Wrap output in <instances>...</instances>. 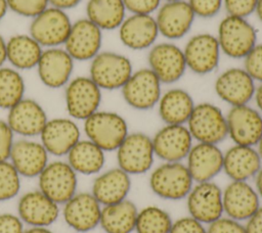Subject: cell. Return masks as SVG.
<instances>
[{
  "instance_id": "6da1fadb",
  "label": "cell",
  "mask_w": 262,
  "mask_h": 233,
  "mask_svg": "<svg viewBox=\"0 0 262 233\" xmlns=\"http://www.w3.org/2000/svg\"><path fill=\"white\" fill-rule=\"evenodd\" d=\"M216 38L221 53L231 59H244L258 43V33L248 18L225 15L218 24Z\"/></svg>"
},
{
  "instance_id": "7a4b0ae2",
  "label": "cell",
  "mask_w": 262,
  "mask_h": 233,
  "mask_svg": "<svg viewBox=\"0 0 262 233\" xmlns=\"http://www.w3.org/2000/svg\"><path fill=\"white\" fill-rule=\"evenodd\" d=\"M86 138L103 151H116L129 134L126 120L115 111L97 110L83 121Z\"/></svg>"
},
{
  "instance_id": "3957f363",
  "label": "cell",
  "mask_w": 262,
  "mask_h": 233,
  "mask_svg": "<svg viewBox=\"0 0 262 233\" xmlns=\"http://www.w3.org/2000/svg\"><path fill=\"white\" fill-rule=\"evenodd\" d=\"M130 58L115 51H100L90 60L89 77L101 90L121 89L133 73Z\"/></svg>"
},
{
  "instance_id": "277c9868",
  "label": "cell",
  "mask_w": 262,
  "mask_h": 233,
  "mask_svg": "<svg viewBox=\"0 0 262 233\" xmlns=\"http://www.w3.org/2000/svg\"><path fill=\"white\" fill-rule=\"evenodd\" d=\"M149 186L161 198L180 200L186 198L193 186V180L186 165L181 161H164L151 172Z\"/></svg>"
},
{
  "instance_id": "5b68a950",
  "label": "cell",
  "mask_w": 262,
  "mask_h": 233,
  "mask_svg": "<svg viewBox=\"0 0 262 233\" xmlns=\"http://www.w3.org/2000/svg\"><path fill=\"white\" fill-rule=\"evenodd\" d=\"M185 126L196 142L218 145L227 137L226 115L211 102L195 104Z\"/></svg>"
},
{
  "instance_id": "8992f818",
  "label": "cell",
  "mask_w": 262,
  "mask_h": 233,
  "mask_svg": "<svg viewBox=\"0 0 262 233\" xmlns=\"http://www.w3.org/2000/svg\"><path fill=\"white\" fill-rule=\"evenodd\" d=\"M64 87L66 109L70 118L85 121L99 109L102 90L89 76L75 77Z\"/></svg>"
},
{
  "instance_id": "52a82bcc",
  "label": "cell",
  "mask_w": 262,
  "mask_h": 233,
  "mask_svg": "<svg viewBox=\"0 0 262 233\" xmlns=\"http://www.w3.org/2000/svg\"><path fill=\"white\" fill-rule=\"evenodd\" d=\"M67 160H52L38 176V189L58 205L77 193L78 177Z\"/></svg>"
},
{
  "instance_id": "ba28073f",
  "label": "cell",
  "mask_w": 262,
  "mask_h": 233,
  "mask_svg": "<svg viewBox=\"0 0 262 233\" xmlns=\"http://www.w3.org/2000/svg\"><path fill=\"white\" fill-rule=\"evenodd\" d=\"M72 24L67 11L48 6L32 18L29 34L43 48L60 47L69 36Z\"/></svg>"
},
{
  "instance_id": "9c48e42d",
  "label": "cell",
  "mask_w": 262,
  "mask_h": 233,
  "mask_svg": "<svg viewBox=\"0 0 262 233\" xmlns=\"http://www.w3.org/2000/svg\"><path fill=\"white\" fill-rule=\"evenodd\" d=\"M147 64L162 84L178 82L187 71L183 49L167 40L157 42L148 49Z\"/></svg>"
},
{
  "instance_id": "30bf717a",
  "label": "cell",
  "mask_w": 262,
  "mask_h": 233,
  "mask_svg": "<svg viewBox=\"0 0 262 233\" xmlns=\"http://www.w3.org/2000/svg\"><path fill=\"white\" fill-rule=\"evenodd\" d=\"M116 152L119 168L129 175L149 171L156 156L151 137L142 132L129 133Z\"/></svg>"
},
{
  "instance_id": "8fae6325",
  "label": "cell",
  "mask_w": 262,
  "mask_h": 233,
  "mask_svg": "<svg viewBox=\"0 0 262 233\" xmlns=\"http://www.w3.org/2000/svg\"><path fill=\"white\" fill-rule=\"evenodd\" d=\"M125 102L137 110L155 107L162 95V83L149 67H141L132 73L121 88Z\"/></svg>"
},
{
  "instance_id": "7c38bea8",
  "label": "cell",
  "mask_w": 262,
  "mask_h": 233,
  "mask_svg": "<svg viewBox=\"0 0 262 233\" xmlns=\"http://www.w3.org/2000/svg\"><path fill=\"white\" fill-rule=\"evenodd\" d=\"M182 49L187 69L195 75H209L219 65L222 53L216 35L206 32L194 34Z\"/></svg>"
},
{
  "instance_id": "4fadbf2b",
  "label": "cell",
  "mask_w": 262,
  "mask_h": 233,
  "mask_svg": "<svg viewBox=\"0 0 262 233\" xmlns=\"http://www.w3.org/2000/svg\"><path fill=\"white\" fill-rule=\"evenodd\" d=\"M227 137L234 144L254 146L262 137V113L249 104L230 106L225 114Z\"/></svg>"
},
{
  "instance_id": "5bb4252c",
  "label": "cell",
  "mask_w": 262,
  "mask_h": 233,
  "mask_svg": "<svg viewBox=\"0 0 262 233\" xmlns=\"http://www.w3.org/2000/svg\"><path fill=\"white\" fill-rule=\"evenodd\" d=\"M159 34L167 41H177L185 37L192 28L195 15L186 0L162 2L156 11Z\"/></svg>"
},
{
  "instance_id": "9a60e30c",
  "label": "cell",
  "mask_w": 262,
  "mask_h": 233,
  "mask_svg": "<svg viewBox=\"0 0 262 233\" xmlns=\"http://www.w3.org/2000/svg\"><path fill=\"white\" fill-rule=\"evenodd\" d=\"M256 82L244 67H229L221 72L214 82L216 95L230 106L249 104L253 99Z\"/></svg>"
},
{
  "instance_id": "2e32d148",
  "label": "cell",
  "mask_w": 262,
  "mask_h": 233,
  "mask_svg": "<svg viewBox=\"0 0 262 233\" xmlns=\"http://www.w3.org/2000/svg\"><path fill=\"white\" fill-rule=\"evenodd\" d=\"M102 32L87 17L79 18L72 24L63 48L74 60H91L101 51Z\"/></svg>"
},
{
  "instance_id": "e0dca14e",
  "label": "cell",
  "mask_w": 262,
  "mask_h": 233,
  "mask_svg": "<svg viewBox=\"0 0 262 233\" xmlns=\"http://www.w3.org/2000/svg\"><path fill=\"white\" fill-rule=\"evenodd\" d=\"M186 204L190 217L211 224L223 215L222 190L212 181L196 183L186 196Z\"/></svg>"
},
{
  "instance_id": "ac0fdd59",
  "label": "cell",
  "mask_w": 262,
  "mask_h": 233,
  "mask_svg": "<svg viewBox=\"0 0 262 233\" xmlns=\"http://www.w3.org/2000/svg\"><path fill=\"white\" fill-rule=\"evenodd\" d=\"M101 207L91 192H77L62 204L60 214L70 228L86 233L99 225Z\"/></svg>"
},
{
  "instance_id": "d6986e66",
  "label": "cell",
  "mask_w": 262,
  "mask_h": 233,
  "mask_svg": "<svg viewBox=\"0 0 262 233\" xmlns=\"http://www.w3.org/2000/svg\"><path fill=\"white\" fill-rule=\"evenodd\" d=\"M155 155L163 161H181L186 158L193 145V139L185 125H165L154 137Z\"/></svg>"
},
{
  "instance_id": "ffe728a7",
  "label": "cell",
  "mask_w": 262,
  "mask_h": 233,
  "mask_svg": "<svg viewBox=\"0 0 262 233\" xmlns=\"http://www.w3.org/2000/svg\"><path fill=\"white\" fill-rule=\"evenodd\" d=\"M121 43L130 50H148L160 36L155 15L129 14L118 28Z\"/></svg>"
},
{
  "instance_id": "44dd1931",
  "label": "cell",
  "mask_w": 262,
  "mask_h": 233,
  "mask_svg": "<svg viewBox=\"0 0 262 233\" xmlns=\"http://www.w3.org/2000/svg\"><path fill=\"white\" fill-rule=\"evenodd\" d=\"M74 62L64 48H45L36 66L39 80L50 89L64 87L72 79Z\"/></svg>"
},
{
  "instance_id": "7402d4cb",
  "label": "cell",
  "mask_w": 262,
  "mask_h": 233,
  "mask_svg": "<svg viewBox=\"0 0 262 233\" xmlns=\"http://www.w3.org/2000/svg\"><path fill=\"white\" fill-rule=\"evenodd\" d=\"M80 139V127L72 118L48 119L40 134V142L49 155L57 157L67 156Z\"/></svg>"
},
{
  "instance_id": "603a6c76",
  "label": "cell",
  "mask_w": 262,
  "mask_h": 233,
  "mask_svg": "<svg viewBox=\"0 0 262 233\" xmlns=\"http://www.w3.org/2000/svg\"><path fill=\"white\" fill-rule=\"evenodd\" d=\"M16 208L17 216L30 227H49L60 215L59 205L39 189L24 193Z\"/></svg>"
},
{
  "instance_id": "cb8c5ba5",
  "label": "cell",
  "mask_w": 262,
  "mask_h": 233,
  "mask_svg": "<svg viewBox=\"0 0 262 233\" xmlns=\"http://www.w3.org/2000/svg\"><path fill=\"white\" fill-rule=\"evenodd\" d=\"M48 121L43 106L32 98H23L8 109L6 122L14 135L21 138H34L40 136Z\"/></svg>"
},
{
  "instance_id": "d4e9b609",
  "label": "cell",
  "mask_w": 262,
  "mask_h": 233,
  "mask_svg": "<svg viewBox=\"0 0 262 233\" xmlns=\"http://www.w3.org/2000/svg\"><path fill=\"white\" fill-rule=\"evenodd\" d=\"M49 153L40 141L32 138L14 140L9 161L20 177L38 178L49 162Z\"/></svg>"
},
{
  "instance_id": "484cf974",
  "label": "cell",
  "mask_w": 262,
  "mask_h": 233,
  "mask_svg": "<svg viewBox=\"0 0 262 233\" xmlns=\"http://www.w3.org/2000/svg\"><path fill=\"white\" fill-rule=\"evenodd\" d=\"M260 197L247 181H231L222 191L223 213L228 218L247 221L260 206Z\"/></svg>"
},
{
  "instance_id": "4316f807",
  "label": "cell",
  "mask_w": 262,
  "mask_h": 233,
  "mask_svg": "<svg viewBox=\"0 0 262 233\" xmlns=\"http://www.w3.org/2000/svg\"><path fill=\"white\" fill-rule=\"evenodd\" d=\"M186 167L193 182L211 181L223 168V152L217 144L196 142L186 156Z\"/></svg>"
},
{
  "instance_id": "83f0119b",
  "label": "cell",
  "mask_w": 262,
  "mask_h": 233,
  "mask_svg": "<svg viewBox=\"0 0 262 233\" xmlns=\"http://www.w3.org/2000/svg\"><path fill=\"white\" fill-rule=\"evenodd\" d=\"M261 161L256 147L233 144L223 153L222 171L231 181H247L259 172Z\"/></svg>"
},
{
  "instance_id": "f1b7e54d",
  "label": "cell",
  "mask_w": 262,
  "mask_h": 233,
  "mask_svg": "<svg viewBox=\"0 0 262 233\" xmlns=\"http://www.w3.org/2000/svg\"><path fill=\"white\" fill-rule=\"evenodd\" d=\"M130 188V175L118 167L99 174L92 183L91 193L103 206L126 199Z\"/></svg>"
},
{
  "instance_id": "f546056e",
  "label": "cell",
  "mask_w": 262,
  "mask_h": 233,
  "mask_svg": "<svg viewBox=\"0 0 262 233\" xmlns=\"http://www.w3.org/2000/svg\"><path fill=\"white\" fill-rule=\"evenodd\" d=\"M158 112L165 125H185L195 105L192 96L182 88H171L162 93Z\"/></svg>"
},
{
  "instance_id": "4dcf8cb0",
  "label": "cell",
  "mask_w": 262,
  "mask_h": 233,
  "mask_svg": "<svg viewBox=\"0 0 262 233\" xmlns=\"http://www.w3.org/2000/svg\"><path fill=\"white\" fill-rule=\"evenodd\" d=\"M43 50L30 34H16L6 40L7 62L19 72L36 67Z\"/></svg>"
},
{
  "instance_id": "1f68e13d",
  "label": "cell",
  "mask_w": 262,
  "mask_h": 233,
  "mask_svg": "<svg viewBox=\"0 0 262 233\" xmlns=\"http://www.w3.org/2000/svg\"><path fill=\"white\" fill-rule=\"evenodd\" d=\"M138 209L134 202L124 199L101 207L99 226L105 233H131L135 230Z\"/></svg>"
},
{
  "instance_id": "d6a6232c",
  "label": "cell",
  "mask_w": 262,
  "mask_h": 233,
  "mask_svg": "<svg viewBox=\"0 0 262 233\" xmlns=\"http://www.w3.org/2000/svg\"><path fill=\"white\" fill-rule=\"evenodd\" d=\"M67 161L77 174H98L105 162V151L89 139H80L67 154Z\"/></svg>"
},
{
  "instance_id": "836d02e7",
  "label": "cell",
  "mask_w": 262,
  "mask_h": 233,
  "mask_svg": "<svg viewBox=\"0 0 262 233\" xmlns=\"http://www.w3.org/2000/svg\"><path fill=\"white\" fill-rule=\"evenodd\" d=\"M127 10L123 0H88L86 17L102 31L118 30Z\"/></svg>"
},
{
  "instance_id": "e575fe53",
  "label": "cell",
  "mask_w": 262,
  "mask_h": 233,
  "mask_svg": "<svg viewBox=\"0 0 262 233\" xmlns=\"http://www.w3.org/2000/svg\"><path fill=\"white\" fill-rule=\"evenodd\" d=\"M26 83L19 71L12 66L0 67V108L9 109L25 98Z\"/></svg>"
},
{
  "instance_id": "d590c367",
  "label": "cell",
  "mask_w": 262,
  "mask_h": 233,
  "mask_svg": "<svg viewBox=\"0 0 262 233\" xmlns=\"http://www.w3.org/2000/svg\"><path fill=\"white\" fill-rule=\"evenodd\" d=\"M172 223L168 212L156 205H148L138 211L135 231L137 233H169Z\"/></svg>"
},
{
  "instance_id": "8d00e7d4",
  "label": "cell",
  "mask_w": 262,
  "mask_h": 233,
  "mask_svg": "<svg viewBox=\"0 0 262 233\" xmlns=\"http://www.w3.org/2000/svg\"><path fill=\"white\" fill-rule=\"evenodd\" d=\"M20 178L9 160L0 161V202L8 201L19 193Z\"/></svg>"
},
{
  "instance_id": "74e56055",
  "label": "cell",
  "mask_w": 262,
  "mask_h": 233,
  "mask_svg": "<svg viewBox=\"0 0 262 233\" xmlns=\"http://www.w3.org/2000/svg\"><path fill=\"white\" fill-rule=\"evenodd\" d=\"M8 9L15 14L34 18L49 6L48 0H6Z\"/></svg>"
},
{
  "instance_id": "f35d334b",
  "label": "cell",
  "mask_w": 262,
  "mask_h": 233,
  "mask_svg": "<svg viewBox=\"0 0 262 233\" xmlns=\"http://www.w3.org/2000/svg\"><path fill=\"white\" fill-rule=\"evenodd\" d=\"M244 69L258 83L262 82V43H257L243 59Z\"/></svg>"
},
{
  "instance_id": "ab89813d",
  "label": "cell",
  "mask_w": 262,
  "mask_h": 233,
  "mask_svg": "<svg viewBox=\"0 0 262 233\" xmlns=\"http://www.w3.org/2000/svg\"><path fill=\"white\" fill-rule=\"evenodd\" d=\"M195 17L212 18L223 8V0H186Z\"/></svg>"
},
{
  "instance_id": "60d3db41",
  "label": "cell",
  "mask_w": 262,
  "mask_h": 233,
  "mask_svg": "<svg viewBox=\"0 0 262 233\" xmlns=\"http://www.w3.org/2000/svg\"><path fill=\"white\" fill-rule=\"evenodd\" d=\"M258 0H223V8L227 15L248 18L254 14Z\"/></svg>"
},
{
  "instance_id": "b9f144b4",
  "label": "cell",
  "mask_w": 262,
  "mask_h": 233,
  "mask_svg": "<svg viewBox=\"0 0 262 233\" xmlns=\"http://www.w3.org/2000/svg\"><path fill=\"white\" fill-rule=\"evenodd\" d=\"M162 0H123L130 14H154L162 4Z\"/></svg>"
},
{
  "instance_id": "7bdbcfd3",
  "label": "cell",
  "mask_w": 262,
  "mask_h": 233,
  "mask_svg": "<svg viewBox=\"0 0 262 233\" xmlns=\"http://www.w3.org/2000/svg\"><path fill=\"white\" fill-rule=\"evenodd\" d=\"M208 233H247L245 226L228 217H221L209 224Z\"/></svg>"
},
{
  "instance_id": "ee69618b",
  "label": "cell",
  "mask_w": 262,
  "mask_h": 233,
  "mask_svg": "<svg viewBox=\"0 0 262 233\" xmlns=\"http://www.w3.org/2000/svg\"><path fill=\"white\" fill-rule=\"evenodd\" d=\"M14 143V133L6 120L0 119V161L8 160Z\"/></svg>"
},
{
  "instance_id": "f6af8a7d",
  "label": "cell",
  "mask_w": 262,
  "mask_h": 233,
  "mask_svg": "<svg viewBox=\"0 0 262 233\" xmlns=\"http://www.w3.org/2000/svg\"><path fill=\"white\" fill-rule=\"evenodd\" d=\"M169 233H208L203 223L192 217H183L172 223Z\"/></svg>"
},
{
  "instance_id": "bcb514c9",
  "label": "cell",
  "mask_w": 262,
  "mask_h": 233,
  "mask_svg": "<svg viewBox=\"0 0 262 233\" xmlns=\"http://www.w3.org/2000/svg\"><path fill=\"white\" fill-rule=\"evenodd\" d=\"M24 222L11 213L0 214V233H24Z\"/></svg>"
},
{
  "instance_id": "7dc6e473",
  "label": "cell",
  "mask_w": 262,
  "mask_h": 233,
  "mask_svg": "<svg viewBox=\"0 0 262 233\" xmlns=\"http://www.w3.org/2000/svg\"><path fill=\"white\" fill-rule=\"evenodd\" d=\"M245 229L247 233H262V206L247 220Z\"/></svg>"
},
{
  "instance_id": "c3c4849f",
  "label": "cell",
  "mask_w": 262,
  "mask_h": 233,
  "mask_svg": "<svg viewBox=\"0 0 262 233\" xmlns=\"http://www.w3.org/2000/svg\"><path fill=\"white\" fill-rule=\"evenodd\" d=\"M48 1H49V6L67 11L68 9L75 8L77 5L80 4L82 0H48Z\"/></svg>"
},
{
  "instance_id": "681fc988",
  "label": "cell",
  "mask_w": 262,
  "mask_h": 233,
  "mask_svg": "<svg viewBox=\"0 0 262 233\" xmlns=\"http://www.w3.org/2000/svg\"><path fill=\"white\" fill-rule=\"evenodd\" d=\"M253 99L255 100L256 108L262 113V82L259 83L258 86H256Z\"/></svg>"
},
{
  "instance_id": "f907efd6",
  "label": "cell",
  "mask_w": 262,
  "mask_h": 233,
  "mask_svg": "<svg viewBox=\"0 0 262 233\" xmlns=\"http://www.w3.org/2000/svg\"><path fill=\"white\" fill-rule=\"evenodd\" d=\"M7 61V55H6V40L4 37L0 34V67L4 65V63Z\"/></svg>"
},
{
  "instance_id": "816d5d0a",
  "label": "cell",
  "mask_w": 262,
  "mask_h": 233,
  "mask_svg": "<svg viewBox=\"0 0 262 233\" xmlns=\"http://www.w3.org/2000/svg\"><path fill=\"white\" fill-rule=\"evenodd\" d=\"M255 184H256V191L259 197L262 198V167L255 176Z\"/></svg>"
},
{
  "instance_id": "f5cc1de1",
  "label": "cell",
  "mask_w": 262,
  "mask_h": 233,
  "mask_svg": "<svg viewBox=\"0 0 262 233\" xmlns=\"http://www.w3.org/2000/svg\"><path fill=\"white\" fill-rule=\"evenodd\" d=\"M24 233H53L48 227H30Z\"/></svg>"
},
{
  "instance_id": "db71d44e",
  "label": "cell",
  "mask_w": 262,
  "mask_h": 233,
  "mask_svg": "<svg viewBox=\"0 0 262 233\" xmlns=\"http://www.w3.org/2000/svg\"><path fill=\"white\" fill-rule=\"evenodd\" d=\"M8 10V5L6 0H0V22L5 17Z\"/></svg>"
},
{
  "instance_id": "11a10c76",
  "label": "cell",
  "mask_w": 262,
  "mask_h": 233,
  "mask_svg": "<svg viewBox=\"0 0 262 233\" xmlns=\"http://www.w3.org/2000/svg\"><path fill=\"white\" fill-rule=\"evenodd\" d=\"M254 14L257 16L258 20L262 24V0L257 1V5H256V9H255Z\"/></svg>"
},
{
  "instance_id": "9f6ffc18",
  "label": "cell",
  "mask_w": 262,
  "mask_h": 233,
  "mask_svg": "<svg viewBox=\"0 0 262 233\" xmlns=\"http://www.w3.org/2000/svg\"><path fill=\"white\" fill-rule=\"evenodd\" d=\"M256 149H257V151H258V153H259V155H260V157H261V159H262V137H261V139L259 140V142L257 143Z\"/></svg>"
},
{
  "instance_id": "6f0895ef",
  "label": "cell",
  "mask_w": 262,
  "mask_h": 233,
  "mask_svg": "<svg viewBox=\"0 0 262 233\" xmlns=\"http://www.w3.org/2000/svg\"><path fill=\"white\" fill-rule=\"evenodd\" d=\"M163 2H167V1H180V0H162Z\"/></svg>"
}]
</instances>
